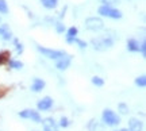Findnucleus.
I'll return each mask as SVG.
<instances>
[{"mask_svg":"<svg viewBox=\"0 0 146 131\" xmlns=\"http://www.w3.org/2000/svg\"><path fill=\"white\" fill-rule=\"evenodd\" d=\"M114 38H111L110 35H106V37H99V38H94L91 41V45L94 46L95 50L98 52H104L107 49L114 46Z\"/></svg>","mask_w":146,"mask_h":131,"instance_id":"obj_1","label":"nucleus"},{"mask_svg":"<svg viewBox=\"0 0 146 131\" xmlns=\"http://www.w3.org/2000/svg\"><path fill=\"white\" fill-rule=\"evenodd\" d=\"M0 39H1V41H5V42L12 39V31L10 30L8 24H5V23H1V24H0Z\"/></svg>","mask_w":146,"mask_h":131,"instance_id":"obj_10","label":"nucleus"},{"mask_svg":"<svg viewBox=\"0 0 146 131\" xmlns=\"http://www.w3.org/2000/svg\"><path fill=\"white\" fill-rule=\"evenodd\" d=\"M52 107H53V99L52 97H49V96L42 97V99L36 103V108H38L39 111H49Z\"/></svg>","mask_w":146,"mask_h":131,"instance_id":"obj_9","label":"nucleus"},{"mask_svg":"<svg viewBox=\"0 0 146 131\" xmlns=\"http://www.w3.org/2000/svg\"><path fill=\"white\" fill-rule=\"evenodd\" d=\"M60 126L64 127V128H66V127L69 126V120H68V118H65V116H62V118L60 119Z\"/></svg>","mask_w":146,"mask_h":131,"instance_id":"obj_24","label":"nucleus"},{"mask_svg":"<svg viewBox=\"0 0 146 131\" xmlns=\"http://www.w3.org/2000/svg\"><path fill=\"white\" fill-rule=\"evenodd\" d=\"M135 85L139 87V88H145L146 87V77L145 76H139L135 79Z\"/></svg>","mask_w":146,"mask_h":131,"instance_id":"obj_17","label":"nucleus"},{"mask_svg":"<svg viewBox=\"0 0 146 131\" xmlns=\"http://www.w3.org/2000/svg\"><path fill=\"white\" fill-rule=\"evenodd\" d=\"M74 42L77 43L80 49H85V47H87V42H84V41H81V39H76Z\"/></svg>","mask_w":146,"mask_h":131,"instance_id":"obj_26","label":"nucleus"},{"mask_svg":"<svg viewBox=\"0 0 146 131\" xmlns=\"http://www.w3.org/2000/svg\"><path fill=\"white\" fill-rule=\"evenodd\" d=\"M41 123L43 131H58L57 122L54 120L53 118H45V119H42Z\"/></svg>","mask_w":146,"mask_h":131,"instance_id":"obj_7","label":"nucleus"},{"mask_svg":"<svg viewBox=\"0 0 146 131\" xmlns=\"http://www.w3.org/2000/svg\"><path fill=\"white\" fill-rule=\"evenodd\" d=\"M36 50L41 53L42 56L49 58V60H58V58L64 57L66 54L62 50H54V49H47V47H42V46H36Z\"/></svg>","mask_w":146,"mask_h":131,"instance_id":"obj_4","label":"nucleus"},{"mask_svg":"<svg viewBox=\"0 0 146 131\" xmlns=\"http://www.w3.org/2000/svg\"><path fill=\"white\" fill-rule=\"evenodd\" d=\"M8 64H10V66L12 69H22L23 68V64H22L21 61H16V60H11Z\"/></svg>","mask_w":146,"mask_h":131,"instance_id":"obj_19","label":"nucleus"},{"mask_svg":"<svg viewBox=\"0 0 146 131\" xmlns=\"http://www.w3.org/2000/svg\"><path fill=\"white\" fill-rule=\"evenodd\" d=\"M102 120L104 124L110 127H114V126H118L120 123V118L118 114H115L112 110H110V108H106L103 111V114H102Z\"/></svg>","mask_w":146,"mask_h":131,"instance_id":"obj_2","label":"nucleus"},{"mask_svg":"<svg viewBox=\"0 0 146 131\" xmlns=\"http://www.w3.org/2000/svg\"><path fill=\"white\" fill-rule=\"evenodd\" d=\"M56 30H57L58 34H62V32L65 31V26H64V23L57 22V23H56Z\"/></svg>","mask_w":146,"mask_h":131,"instance_id":"obj_23","label":"nucleus"},{"mask_svg":"<svg viewBox=\"0 0 146 131\" xmlns=\"http://www.w3.org/2000/svg\"><path fill=\"white\" fill-rule=\"evenodd\" d=\"M8 12V5L5 0H0V14H7Z\"/></svg>","mask_w":146,"mask_h":131,"instance_id":"obj_20","label":"nucleus"},{"mask_svg":"<svg viewBox=\"0 0 146 131\" xmlns=\"http://www.w3.org/2000/svg\"><path fill=\"white\" fill-rule=\"evenodd\" d=\"M139 47H141V45H139V42L137 39H129L127 41V50L129 52L137 53V52H139Z\"/></svg>","mask_w":146,"mask_h":131,"instance_id":"obj_14","label":"nucleus"},{"mask_svg":"<svg viewBox=\"0 0 146 131\" xmlns=\"http://www.w3.org/2000/svg\"><path fill=\"white\" fill-rule=\"evenodd\" d=\"M84 26L87 30L89 31H100L104 28V22L102 21V18H98V16H89L85 19L84 22Z\"/></svg>","mask_w":146,"mask_h":131,"instance_id":"obj_3","label":"nucleus"},{"mask_svg":"<svg viewBox=\"0 0 146 131\" xmlns=\"http://www.w3.org/2000/svg\"><path fill=\"white\" fill-rule=\"evenodd\" d=\"M72 62V56H69V54H65L64 57L58 58L57 62H56V68L58 70H66L69 68V65Z\"/></svg>","mask_w":146,"mask_h":131,"instance_id":"obj_8","label":"nucleus"},{"mask_svg":"<svg viewBox=\"0 0 146 131\" xmlns=\"http://www.w3.org/2000/svg\"><path fill=\"white\" fill-rule=\"evenodd\" d=\"M114 131H129V128H119V130H114Z\"/></svg>","mask_w":146,"mask_h":131,"instance_id":"obj_27","label":"nucleus"},{"mask_svg":"<svg viewBox=\"0 0 146 131\" xmlns=\"http://www.w3.org/2000/svg\"><path fill=\"white\" fill-rule=\"evenodd\" d=\"M19 116L23 118V119H29V120H31V122H35V123H41L42 122V118L39 115V112L34 110H23L19 112Z\"/></svg>","mask_w":146,"mask_h":131,"instance_id":"obj_6","label":"nucleus"},{"mask_svg":"<svg viewBox=\"0 0 146 131\" xmlns=\"http://www.w3.org/2000/svg\"><path fill=\"white\" fill-rule=\"evenodd\" d=\"M77 34H78V30L77 27H70L68 28V31H66V42L68 43H74V41L77 39Z\"/></svg>","mask_w":146,"mask_h":131,"instance_id":"obj_12","label":"nucleus"},{"mask_svg":"<svg viewBox=\"0 0 146 131\" xmlns=\"http://www.w3.org/2000/svg\"><path fill=\"white\" fill-rule=\"evenodd\" d=\"M91 81H92V84H94L95 87H103V85H104V80L102 79V77H99V76H94V77L91 79Z\"/></svg>","mask_w":146,"mask_h":131,"instance_id":"obj_16","label":"nucleus"},{"mask_svg":"<svg viewBox=\"0 0 146 131\" xmlns=\"http://www.w3.org/2000/svg\"><path fill=\"white\" fill-rule=\"evenodd\" d=\"M139 52H141L142 57H146V42L141 43V47H139Z\"/></svg>","mask_w":146,"mask_h":131,"instance_id":"obj_25","label":"nucleus"},{"mask_svg":"<svg viewBox=\"0 0 146 131\" xmlns=\"http://www.w3.org/2000/svg\"><path fill=\"white\" fill-rule=\"evenodd\" d=\"M41 4L47 10H54L58 5V0H39Z\"/></svg>","mask_w":146,"mask_h":131,"instance_id":"obj_15","label":"nucleus"},{"mask_svg":"<svg viewBox=\"0 0 146 131\" xmlns=\"http://www.w3.org/2000/svg\"><path fill=\"white\" fill-rule=\"evenodd\" d=\"M14 43H15V50H16V53H18V54H22V53H23V45H22V43L19 42L18 39H15V41H14Z\"/></svg>","mask_w":146,"mask_h":131,"instance_id":"obj_22","label":"nucleus"},{"mask_svg":"<svg viewBox=\"0 0 146 131\" xmlns=\"http://www.w3.org/2000/svg\"><path fill=\"white\" fill-rule=\"evenodd\" d=\"M129 131H143L142 122L137 118H131L129 120Z\"/></svg>","mask_w":146,"mask_h":131,"instance_id":"obj_11","label":"nucleus"},{"mask_svg":"<svg viewBox=\"0 0 146 131\" xmlns=\"http://www.w3.org/2000/svg\"><path fill=\"white\" fill-rule=\"evenodd\" d=\"M118 110H119V112L122 115H127V114H129V107H127V104H125V103H119V104H118Z\"/></svg>","mask_w":146,"mask_h":131,"instance_id":"obj_18","label":"nucleus"},{"mask_svg":"<svg viewBox=\"0 0 146 131\" xmlns=\"http://www.w3.org/2000/svg\"><path fill=\"white\" fill-rule=\"evenodd\" d=\"M45 85H46V83L42 79H34V81H33V84H31V91L38 93V92H41L42 89L45 88Z\"/></svg>","mask_w":146,"mask_h":131,"instance_id":"obj_13","label":"nucleus"},{"mask_svg":"<svg viewBox=\"0 0 146 131\" xmlns=\"http://www.w3.org/2000/svg\"><path fill=\"white\" fill-rule=\"evenodd\" d=\"M99 14L102 16L110 18V19H120L122 18V12L119 10H116L114 7H108V5H102L99 7Z\"/></svg>","mask_w":146,"mask_h":131,"instance_id":"obj_5","label":"nucleus"},{"mask_svg":"<svg viewBox=\"0 0 146 131\" xmlns=\"http://www.w3.org/2000/svg\"><path fill=\"white\" fill-rule=\"evenodd\" d=\"M100 1L103 3V5H108V7H112V5L119 4L120 0H100Z\"/></svg>","mask_w":146,"mask_h":131,"instance_id":"obj_21","label":"nucleus"}]
</instances>
